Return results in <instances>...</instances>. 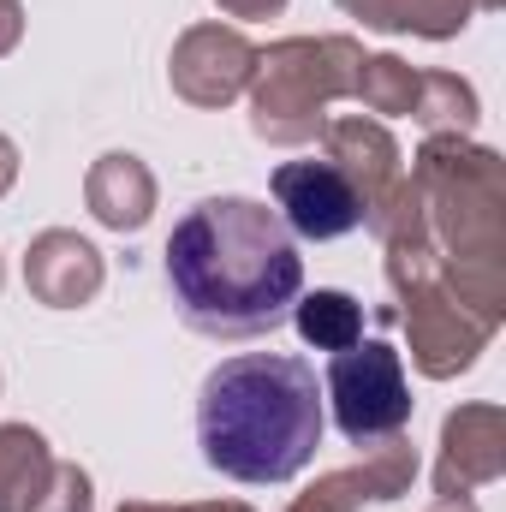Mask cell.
<instances>
[{
    "instance_id": "obj_2",
    "label": "cell",
    "mask_w": 506,
    "mask_h": 512,
    "mask_svg": "<svg viewBox=\"0 0 506 512\" xmlns=\"http://www.w3.org/2000/svg\"><path fill=\"white\" fill-rule=\"evenodd\" d=\"M203 459L251 489L292 483L322 447V387L292 352H239L197 393Z\"/></svg>"
},
{
    "instance_id": "obj_1",
    "label": "cell",
    "mask_w": 506,
    "mask_h": 512,
    "mask_svg": "<svg viewBox=\"0 0 506 512\" xmlns=\"http://www.w3.org/2000/svg\"><path fill=\"white\" fill-rule=\"evenodd\" d=\"M161 262L179 316L209 340H251L280 328L304 292L292 227L256 197H209L185 209Z\"/></svg>"
},
{
    "instance_id": "obj_3",
    "label": "cell",
    "mask_w": 506,
    "mask_h": 512,
    "mask_svg": "<svg viewBox=\"0 0 506 512\" xmlns=\"http://www.w3.org/2000/svg\"><path fill=\"white\" fill-rule=\"evenodd\" d=\"M322 393L334 405L340 435L358 447H376L411 423V382L399 370V352L381 340H352L346 352H334Z\"/></svg>"
},
{
    "instance_id": "obj_4",
    "label": "cell",
    "mask_w": 506,
    "mask_h": 512,
    "mask_svg": "<svg viewBox=\"0 0 506 512\" xmlns=\"http://www.w3.org/2000/svg\"><path fill=\"white\" fill-rule=\"evenodd\" d=\"M274 197H280V221L292 227V239H340L352 227H364V203L352 191V179L328 161H286L274 173Z\"/></svg>"
},
{
    "instance_id": "obj_5",
    "label": "cell",
    "mask_w": 506,
    "mask_h": 512,
    "mask_svg": "<svg viewBox=\"0 0 506 512\" xmlns=\"http://www.w3.org/2000/svg\"><path fill=\"white\" fill-rule=\"evenodd\" d=\"M298 328H304V340H310V346L346 352V346L364 334V316H358V304H352L346 292H316V298H304Z\"/></svg>"
}]
</instances>
